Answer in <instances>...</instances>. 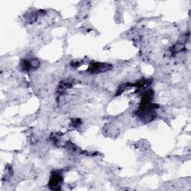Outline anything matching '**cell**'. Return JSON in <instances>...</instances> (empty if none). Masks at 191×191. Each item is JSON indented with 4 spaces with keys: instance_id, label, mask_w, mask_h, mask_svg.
Masks as SVG:
<instances>
[{
    "instance_id": "1",
    "label": "cell",
    "mask_w": 191,
    "mask_h": 191,
    "mask_svg": "<svg viewBox=\"0 0 191 191\" xmlns=\"http://www.w3.org/2000/svg\"><path fill=\"white\" fill-rule=\"evenodd\" d=\"M112 68V66L107 63H94L88 67V72L91 73H101L108 71Z\"/></svg>"
},
{
    "instance_id": "2",
    "label": "cell",
    "mask_w": 191,
    "mask_h": 191,
    "mask_svg": "<svg viewBox=\"0 0 191 191\" xmlns=\"http://www.w3.org/2000/svg\"><path fill=\"white\" fill-rule=\"evenodd\" d=\"M63 178L60 173H52L50 180L49 182V186L51 190H58L61 189Z\"/></svg>"
},
{
    "instance_id": "3",
    "label": "cell",
    "mask_w": 191,
    "mask_h": 191,
    "mask_svg": "<svg viewBox=\"0 0 191 191\" xmlns=\"http://www.w3.org/2000/svg\"><path fill=\"white\" fill-rule=\"evenodd\" d=\"M185 44H181V43L178 42L177 44H175L171 49H170V52H171V54H176V53L180 52L185 50Z\"/></svg>"
},
{
    "instance_id": "4",
    "label": "cell",
    "mask_w": 191,
    "mask_h": 191,
    "mask_svg": "<svg viewBox=\"0 0 191 191\" xmlns=\"http://www.w3.org/2000/svg\"><path fill=\"white\" fill-rule=\"evenodd\" d=\"M30 63L32 68L34 69V70L40 67V64L39 60L37 59V58H32V59H30Z\"/></svg>"
},
{
    "instance_id": "5",
    "label": "cell",
    "mask_w": 191,
    "mask_h": 191,
    "mask_svg": "<svg viewBox=\"0 0 191 191\" xmlns=\"http://www.w3.org/2000/svg\"><path fill=\"white\" fill-rule=\"evenodd\" d=\"M81 121L80 120H78V119H73V120H71V125L73 127H78L79 125H81Z\"/></svg>"
}]
</instances>
